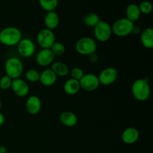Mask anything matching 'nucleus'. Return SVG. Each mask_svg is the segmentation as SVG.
<instances>
[{
    "mask_svg": "<svg viewBox=\"0 0 153 153\" xmlns=\"http://www.w3.org/2000/svg\"><path fill=\"white\" fill-rule=\"evenodd\" d=\"M7 149L5 146H0V153H7Z\"/></svg>",
    "mask_w": 153,
    "mask_h": 153,
    "instance_id": "2f4dec72",
    "label": "nucleus"
},
{
    "mask_svg": "<svg viewBox=\"0 0 153 153\" xmlns=\"http://www.w3.org/2000/svg\"><path fill=\"white\" fill-rule=\"evenodd\" d=\"M21 39H22V32L16 27L8 26L1 30L0 43L4 46H16Z\"/></svg>",
    "mask_w": 153,
    "mask_h": 153,
    "instance_id": "f03ea898",
    "label": "nucleus"
},
{
    "mask_svg": "<svg viewBox=\"0 0 153 153\" xmlns=\"http://www.w3.org/2000/svg\"><path fill=\"white\" fill-rule=\"evenodd\" d=\"M1 107H2V102H1V100H0V110L1 109Z\"/></svg>",
    "mask_w": 153,
    "mask_h": 153,
    "instance_id": "473e14b6",
    "label": "nucleus"
},
{
    "mask_svg": "<svg viewBox=\"0 0 153 153\" xmlns=\"http://www.w3.org/2000/svg\"><path fill=\"white\" fill-rule=\"evenodd\" d=\"M88 58H89V61L92 63H96L99 59V55L97 52H94V53L91 54V55H88Z\"/></svg>",
    "mask_w": 153,
    "mask_h": 153,
    "instance_id": "c85d7f7f",
    "label": "nucleus"
},
{
    "mask_svg": "<svg viewBox=\"0 0 153 153\" xmlns=\"http://www.w3.org/2000/svg\"><path fill=\"white\" fill-rule=\"evenodd\" d=\"M138 7L140 13H143V14H149L152 11V4L149 1H141Z\"/></svg>",
    "mask_w": 153,
    "mask_h": 153,
    "instance_id": "bb28decb",
    "label": "nucleus"
},
{
    "mask_svg": "<svg viewBox=\"0 0 153 153\" xmlns=\"http://www.w3.org/2000/svg\"><path fill=\"white\" fill-rule=\"evenodd\" d=\"M40 6L46 12L54 11L58 7V0H38Z\"/></svg>",
    "mask_w": 153,
    "mask_h": 153,
    "instance_id": "5701e85b",
    "label": "nucleus"
},
{
    "mask_svg": "<svg viewBox=\"0 0 153 153\" xmlns=\"http://www.w3.org/2000/svg\"><path fill=\"white\" fill-rule=\"evenodd\" d=\"M84 23L86 26L94 28L95 25L100 21V16L96 13H88L84 16Z\"/></svg>",
    "mask_w": 153,
    "mask_h": 153,
    "instance_id": "4be33fe9",
    "label": "nucleus"
},
{
    "mask_svg": "<svg viewBox=\"0 0 153 153\" xmlns=\"http://www.w3.org/2000/svg\"><path fill=\"white\" fill-rule=\"evenodd\" d=\"M131 94L133 97L138 102H145L149 100L151 94V88L147 79H138L131 85Z\"/></svg>",
    "mask_w": 153,
    "mask_h": 153,
    "instance_id": "f257e3e1",
    "label": "nucleus"
},
{
    "mask_svg": "<svg viewBox=\"0 0 153 153\" xmlns=\"http://www.w3.org/2000/svg\"><path fill=\"white\" fill-rule=\"evenodd\" d=\"M81 90L79 81L73 79H70L66 81L64 85V91L67 95H76Z\"/></svg>",
    "mask_w": 153,
    "mask_h": 153,
    "instance_id": "aec40b11",
    "label": "nucleus"
},
{
    "mask_svg": "<svg viewBox=\"0 0 153 153\" xmlns=\"http://www.w3.org/2000/svg\"><path fill=\"white\" fill-rule=\"evenodd\" d=\"M0 92H1V89H0Z\"/></svg>",
    "mask_w": 153,
    "mask_h": 153,
    "instance_id": "c9c22d12",
    "label": "nucleus"
},
{
    "mask_svg": "<svg viewBox=\"0 0 153 153\" xmlns=\"http://www.w3.org/2000/svg\"><path fill=\"white\" fill-rule=\"evenodd\" d=\"M134 25V23L126 17L118 19L111 26L112 34H115L117 37H127L132 33Z\"/></svg>",
    "mask_w": 153,
    "mask_h": 153,
    "instance_id": "20e7f679",
    "label": "nucleus"
},
{
    "mask_svg": "<svg viewBox=\"0 0 153 153\" xmlns=\"http://www.w3.org/2000/svg\"><path fill=\"white\" fill-rule=\"evenodd\" d=\"M0 32H1V29H0Z\"/></svg>",
    "mask_w": 153,
    "mask_h": 153,
    "instance_id": "f704fd0d",
    "label": "nucleus"
},
{
    "mask_svg": "<svg viewBox=\"0 0 153 153\" xmlns=\"http://www.w3.org/2000/svg\"><path fill=\"white\" fill-rule=\"evenodd\" d=\"M41 108V100L37 96H31L25 102V110L31 115H36L40 113Z\"/></svg>",
    "mask_w": 153,
    "mask_h": 153,
    "instance_id": "ddd939ff",
    "label": "nucleus"
},
{
    "mask_svg": "<svg viewBox=\"0 0 153 153\" xmlns=\"http://www.w3.org/2000/svg\"><path fill=\"white\" fill-rule=\"evenodd\" d=\"M140 40L143 47L146 49L153 48V29L150 27L144 28L140 32Z\"/></svg>",
    "mask_w": 153,
    "mask_h": 153,
    "instance_id": "a211bd4d",
    "label": "nucleus"
},
{
    "mask_svg": "<svg viewBox=\"0 0 153 153\" xmlns=\"http://www.w3.org/2000/svg\"><path fill=\"white\" fill-rule=\"evenodd\" d=\"M59 119L64 126L69 127V128L75 126L78 123V117L76 114L72 111H63L60 114Z\"/></svg>",
    "mask_w": 153,
    "mask_h": 153,
    "instance_id": "f3484780",
    "label": "nucleus"
},
{
    "mask_svg": "<svg viewBox=\"0 0 153 153\" xmlns=\"http://www.w3.org/2000/svg\"><path fill=\"white\" fill-rule=\"evenodd\" d=\"M139 137H140V132L137 128L134 127H128L126 128L122 133L121 139L126 144L132 145L138 140Z\"/></svg>",
    "mask_w": 153,
    "mask_h": 153,
    "instance_id": "4468645a",
    "label": "nucleus"
},
{
    "mask_svg": "<svg viewBox=\"0 0 153 153\" xmlns=\"http://www.w3.org/2000/svg\"><path fill=\"white\" fill-rule=\"evenodd\" d=\"M140 15H141V13L137 4L131 3L127 6L126 9V18L128 20L134 23L140 19Z\"/></svg>",
    "mask_w": 153,
    "mask_h": 153,
    "instance_id": "6ab92c4d",
    "label": "nucleus"
},
{
    "mask_svg": "<svg viewBox=\"0 0 153 153\" xmlns=\"http://www.w3.org/2000/svg\"><path fill=\"white\" fill-rule=\"evenodd\" d=\"M118 78V72L114 67H106L100 72L98 76L100 84L104 86H109L117 81Z\"/></svg>",
    "mask_w": 153,
    "mask_h": 153,
    "instance_id": "1a4fd4ad",
    "label": "nucleus"
},
{
    "mask_svg": "<svg viewBox=\"0 0 153 153\" xmlns=\"http://www.w3.org/2000/svg\"><path fill=\"white\" fill-rule=\"evenodd\" d=\"M140 32H141V29H140V28L139 26H137V25H134V28H133V30H132V33L133 34H140ZM131 33V34H132Z\"/></svg>",
    "mask_w": 153,
    "mask_h": 153,
    "instance_id": "c756f323",
    "label": "nucleus"
},
{
    "mask_svg": "<svg viewBox=\"0 0 153 153\" xmlns=\"http://www.w3.org/2000/svg\"><path fill=\"white\" fill-rule=\"evenodd\" d=\"M5 75L8 76L12 79L20 78L24 71V65L20 59L15 57L7 58L4 64Z\"/></svg>",
    "mask_w": 153,
    "mask_h": 153,
    "instance_id": "7ed1b4c3",
    "label": "nucleus"
},
{
    "mask_svg": "<svg viewBox=\"0 0 153 153\" xmlns=\"http://www.w3.org/2000/svg\"><path fill=\"white\" fill-rule=\"evenodd\" d=\"M25 79L28 82L34 83V82H39L40 79V73L35 69H29L25 72Z\"/></svg>",
    "mask_w": 153,
    "mask_h": 153,
    "instance_id": "b1692460",
    "label": "nucleus"
},
{
    "mask_svg": "<svg viewBox=\"0 0 153 153\" xmlns=\"http://www.w3.org/2000/svg\"><path fill=\"white\" fill-rule=\"evenodd\" d=\"M55 58L50 49H42L36 55V61L40 67H46L53 63Z\"/></svg>",
    "mask_w": 153,
    "mask_h": 153,
    "instance_id": "9b49d317",
    "label": "nucleus"
},
{
    "mask_svg": "<svg viewBox=\"0 0 153 153\" xmlns=\"http://www.w3.org/2000/svg\"><path fill=\"white\" fill-rule=\"evenodd\" d=\"M52 70L57 76L64 77L69 74V68L67 65L61 61H57L52 64Z\"/></svg>",
    "mask_w": 153,
    "mask_h": 153,
    "instance_id": "412c9836",
    "label": "nucleus"
},
{
    "mask_svg": "<svg viewBox=\"0 0 153 153\" xmlns=\"http://www.w3.org/2000/svg\"><path fill=\"white\" fill-rule=\"evenodd\" d=\"M37 42L41 49H50L55 42V35L53 31L43 28L37 35Z\"/></svg>",
    "mask_w": 153,
    "mask_h": 153,
    "instance_id": "0eeeda50",
    "label": "nucleus"
},
{
    "mask_svg": "<svg viewBox=\"0 0 153 153\" xmlns=\"http://www.w3.org/2000/svg\"><path fill=\"white\" fill-rule=\"evenodd\" d=\"M94 34L96 40L99 42H107L111 37V26L108 22L100 20L94 28Z\"/></svg>",
    "mask_w": 153,
    "mask_h": 153,
    "instance_id": "423d86ee",
    "label": "nucleus"
},
{
    "mask_svg": "<svg viewBox=\"0 0 153 153\" xmlns=\"http://www.w3.org/2000/svg\"><path fill=\"white\" fill-rule=\"evenodd\" d=\"M4 123V116L1 113H0V126L3 125Z\"/></svg>",
    "mask_w": 153,
    "mask_h": 153,
    "instance_id": "7c9ffc66",
    "label": "nucleus"
},
{
    "mask_svg": "<svg viewBox=\"0 0 153 153\" xmlns=\"http://www.w3.org/2000/svg\"><path fill=\"white\" fill-rule=\"evenodd\" d=\"M12 82H13V79L7 75L1 76L0 79V89L4 90V91L10 89L11 88Z\"/></svg>",
    "mask_w": 153,
    "mask_h": 153,
    "instance_id": "a878e982",
    "label": "nucleus"
},
{
    "mask_svg": "<svg viewBox=\"0 0 153 153\" xmlns=\"http://www.w3.org/2000/svg\"><path fill=\"white\" fill-rule=\"evenodd\" d=\"M16 46L18 53L23 58H30L35 52V45L29 38H22Z\"/></svg>",
    "mask_w": 153,
    "mask_h": 153,
    "instance_id": "9d476101",
    "label": "nucleus"
},
{
    "mask_svg": "<svg viewBox=\"0 0 153 153\" xmlns=\"http://www.w3.org/2000/svg\"><path fill=\"white\" fill-rule=\"evenodd\" d=\"M60 18L55 10L49 11L46 13L44 16V25L46 28L53 31L59 25Z\"/></svg>",
    "mask_w": 153,
    "mask_h": 153,
    "instance_id": "dca6fc26",
    "label": "nucleus"
},
{
    "mask_svg": "<svg viewBox=\"0 0 153 153\" xmlns=\"http://www.w3.org/2000/svg\"><path fill=\"white\" fill-rule=\"evenodd\" d=\"M81 89L88 92H92L96 91L100 86L98 76L93 73L85 74L83 77L79 80Z\"/></svg>",
    "mask_w": 153,
    "mask_h": 153,
    "instance_id": "6e6552de",
    "label": "nucleus"
},
{
    "mask_svg": "<svg viewBox=\"0 0 153 153\" xmlns=\"http://www.w3.org/2000/svg\"><path fill=\"white\" fill-rule=\"evenodd\" d=\"M70 75H71V79L79 81L83 77L85 73H84V70L80 67H74L70 71Z\"/></svg>",
    "mask_w": 153,
    "mask_h": 153,
    "instance_id": "cd10ccee",
    "label": "nucleus"
},
{
    "mask_svg": "<svg viewBox=\"0 0 153 153\" xmlns=\"http://www.w3.org/2000/svg\"><path fill=\"white\" fill-rule=\"evenodd\" d=\"M58 76L55 74L52 69H45L41 73H40L39 82L45 87H51L55 84Z\"/></svg>",
    "mask_w": 153,
    "mask_h": 153,
    "instance_id": "2eb2a0df",
    "label": "nucleus"
},
{
    "mask_svg": "<svg viewBox=\"0 0 153 153\" xmlns=\"http://www.w3.org/2000/svg\"><path fill=\"white\" fill-rule=\"evenodd\" d=\"M10 88L15 95L19 97H25L29 93V86L28 83L21 78L13 79Z\"/></svg>",
    "mask_w": 153,
    "mask_h": 153,
    "instance_id": "f8f14e48",
    "label": "nucleus"
},
{
    "mask_svg": "<svg viewBox=\"0 0 153 153\" xmlns=\"http://www.w3.org/2000/svg\"><path fill=\"white\" fill-rule=\"evenodd\" d=\"M7 153H13V152H7Z\"/></svg>",
    "mask_w": 153,
    "mask_h": 153,
    "instance_id": "72a5a7b5",
    "label": "nucleus"
},
{
    "mask_svg": "<svg viewBox=\"0 0 153 153\" xmlns=\"http://www.w3.org/2000/svg\"><path fill=\"white\" fill-rule=\"evenodd\" d=\"M50 49L55 57L61 56V55H63L65 53L66 51L65 46H64L62 43H61V42L57 41H55V43H54V44L52 45V47L50 48Z\"/></svg>",
    "mask_w": 153,
    "mask_h": 153,
    "instance_id": "393cba45",
    "label": "nucleus"
},
{
    "mask_svg": "<svg viewBox=\"0 0 153 153\" xmlns=\"http://www.w3.org/2000/svg\"><path fill=\"white\" fill-rule=\"evenodd\" d=\"M97 45L95 40L90 37H83L78 40L76 43V50L82 55L88 56L96 52Z\"/></svg>",
    "mask_w": 153,
    "mask_h": 153,
    "instance_id": "39448f33",
    "label": "nucleus"
}]
</instances>
